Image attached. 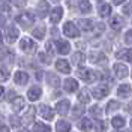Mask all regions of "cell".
I'll use <instances>...</instances> for the list:
<instances>
[{
	"instance_id": "7402d4cb",
	"label": "cell",
	"mask_w": 132,
	"mask_h": 132,
	"mask_svg": "<svg viewBox=\"0 0 132 132\" xmlns=\"http://www.w3.org/2000/svg\"><path fill=\"white\" fill-rule=\"evenodd\" d=\"M116 57L119 60H128L132 62V50H122L119 53H116Z\"/></svg>"
},
{
	"instance_id": "9f6ffc18",
	"label": "cell",
	"mask_w": 132,
	"mask_h": 132,
	"mask_svg": "<svg viewBox=\"0 0 132 132\" xmlns=\"http://www.w3.org/2000/svg\"><path fill=\"white\" fill-rule=\"evenodd\" d=\"M131 125H132V122H131Z\"/></svg>"
},
{
	"instance_id": "8992f818",
	"label": "cell",
	"mask_w": 132,
	"mask_h": 132,
	"mask_svg": "<svg viewBox=\"0 0 132 132\" xmlns=\"http://www.w3.org/2000/svg\"><path fill=\"white\" fill-rule=\"evenodd\" d=\"M69 108H71V104H69V101H66V99H63V101H60V102L56 104V111H57L60 116L68 114V113H69Z\"/></svg>"
},
{
	"instance_id": "ac0fdd59",
	"label": "cell",
	"mask_w": 132,
	"mask_h": 132,
	"mask_svg": "<svg viewBox=\"0 0 132 132\" xmlns=\"http://www.w3.org/2000/svg\"><path fill=\"white\" fill-rule=\"evenodd\" d=\"M131 86L129 84H122V86H119V89H117V96L119 98H129V95H131Z\"/></svg>"
},
{
	"instance_id": "1f68e13d",
	"label": "cell",
	"mask_w": 132,
	"mask_h": 132,
	"mask_svg": "<svg viewBox=\"0 0 132 132\" xmlns=\"http://www.w3.org/2000/svg\"><path fill=\"white\" fill-rule=\"evenodd\" d=\"M78 6L81 9V12H90V9H92V5L89 0H80Z\"/></svg>"
},
{
	"instance_id": "4fadbf2b",
	"label": "cell",
	"mask_w": 132,
	"mask_h": 132,
	"mask_svg": "<svg viewBox=\"0 0 132 132\" xmlns=\"http://www.w3.org/2000/svg\"><path fill=\"white\" fill-rule=\"evenodd\" d=\"M108 87H105V86H98V87H95L93 89V92H92V95L95 96L96 99H102V98H105L108 95Z\"/></svg>"
},
{
	"instance_id": "836d02e7",
	"label": "cell",
	"mask_w": 132,
	"mask_h": 132,
	"mask_svg": "<svg viewBox=\"0 0 132 132\" xmlns=\"http://www.w3.org/2000/svg\"><path fill=\"white\" fill-rule=\"evenodd\" d=\"M93 128H95V132H104L107 129V125H105V122H102V120H98V122L93 123Z\"/></svg>"
},
{
	"instance_id": "ffe728a7",
	"label": "cell",
	"mask_w": 132,
	"mask_h": 132,
	"mask_svg": "<svg viewBox=\"0 0 132 132\" xmlns=\"http://www.w3.org/2000/svg\"><path fill=\"white\" fill-rule=\"evenodd\" d=\"M90 60L92 63H96V65H102V63H107V57L102 54V53H92L90 54Z\"/></svg>"
},
{
	"instance_id": "bcb514c9",
	"label": "cell",
	"mask_w": 132,
	"mask_h": 132,
	"mask_svg": "<svg viewBox=\"0 0 132 132\" xmlns=\"http://www.w3.org/2000/svg\"><path fill=\"white\" fill-rule=\"evenodd\" d=\"M14 96H15V93H14V92L11 90V92L8 93V99H9V101H12V99H14Z\"/></svg>"
},
{
	"instance_id": "7a4b0ae2",
	"label": "cell",
	"mask_w": 132,
	"mask_h": 132,
	"mask_svg": "<svg viewBox=\"0 0 132 132\" xmlns=\"http://www.w3.org/2000/svg\"><path fill=\"white\" fill-rule=\"evenodd\" d=\"M16 23H18V24H21V27L27 29L29 26H32L33 23H35V16H33L30 12H23L21 15L16 16Z\"/></svg>"
},
{
	"instance_id": "7dc6e473",
	"label": "cell",
	"mask_w": 132,
	"mask_h": 132,
	"mask_svg": "<svg viewBox=\"0 0 132 132\" xmlns=\"http://www.w3.org/2000/svg\"><path fill=\"white\" fill-rule=\"evenodd\" d=\"M0 132H9V128H8V126H3V125H2V126H0Z\"/></svg>"
},
{
	"instance_id": "8d00e7d4",
	"label": "cell",
	"mask_w": 132,
	"mask_h": 132,
	"mask_svg": "<svg viewBox=\"0 0 132 132\" xmlns=\"http://www.w3.org/2000/svg\"><path fill=\"white\" fill-rule=\"evenodd\" d=\"M90 114L93 116V117H101V116H102L101 107H99V105H93V107L90 108Z\"/></svg>"
},
{
	"instance_id": "f907efd6",
	"label": "cell",
	"mask_w": 132,
	"mask_h": 132,
	"mask_svg": "<svg viewBox=\"0 0 132 132\" xmlns=\"http://www.w3.org/2000/svg\"><path fill=\"white\" fill-rule=\"evenodd\" d=\"M3 24H5V16L0 15V26H3Z\"/></svg>"
},
{
	"instance_id": "f1b7e54d",
	"label": "cell",
	"mask_w": 132,
	"mask_h": 132,
	"mask_svg": "<svg viewBox=\"0 0 132 132\" xmlns=\"http://www.w3.org/2000/svg\"><path fill=\"white\" fill-rule=\"evenodd\" d=\"M47 80H48L50 86H53V87H59V84H60V80H59L57 75L50 74V72H48V75H47Z\"/></svg>"
},
{
	"instance_id": "11a10c76",
	"label": "cell",
	"mask_w": 132,
	"mask_h": 132,
	"mask_svg": "<svg viewBox=\"0 0 132 132\" xmlns=\"http://www.w3.org/2000/svg\"><path fill=\"white\" fill-rule=\"evenodd\" d=\"M116 132H119V131H116Z\"/></svg>"
},
{
	"instance_id": "30bf717a",
	"label": "cell",
	"mask_w": 132,
	"mask_h": 132,
	"mask_svg": "<svg viewBox=\"0 0 132 132\" xmlns=\"http://www.w3.org/2000/svg\"><path fill=\"white\" fill-rule=\"evenodd\" d=\"M62 16H63V9L60 8V6H56V8L51 11L50 20H51V23H53V24H57L59 21L62 20Z\"/></svg>"
},
{
	"instance_id": "e575fe53",
	"label": "cell",
	"mask_w": 132,
	"mask_h": 132,
	"mask_svg": "<svg viewBox=\"0 0 132 132\" xmlns=\"http://www.w3.org/2000/svg\"><path fill=\"white\" fill-rule=\"evenodd\" d=\"M119 107H120V104H119L117 101H110L108 105H107V113H113V111H116Z\"/></svg>"
},
{
	"instance_id": "ee69618b",
	"label": "cell",
	"mask_w": 132,
	"mask_h": 132,
	"mask_svg": "<svg viewBox=\"0 0 132 132\" xmlns=\"http://www.w3.org/2000/svg\"><path fill=\"white\" fill-rule=\"evenodd\" d=\"M9 120H11V125L12 126H18L20 125V119H16V117H11Z\"/></svg>"
},
{
	"instance_id": "7c38bea8",
	"label": "cell",
	"mask_w": 132,
	"mask_h": 132,
	"mask_svg": "<svg viewBox=\"0 0 132 132\" xmlns=\"http://www.w3.org/2000/svg\"><path fill=\"white\" fill-rule=\"evenodd\" d=\"M41 93H42V90L39 86H33L27 92V98L30 99V101H38V99L41 98Z\"/></svg>"
},
{
	"instance_id": "9c48e42d",
	"label": "cell",
	"mask_w": 132,
	"mask_h": 132,
	"mask_svg": "<svg viewBox=\"0 0 132 132\" xmlns=\"http://www.w3.org/2000/svg\"><path fill=\"white\" fill-rule=\"evenodd\" d=\"M14 59H15V54L11 51V50H0V60L2 62H5V63H12L14 62Z\"/></svg>"
},
{
	"instance_id": "f546056e",
	"label": "cell",
	"mask_w": 132,
	"mask_h": 132,
	"mask_svg": "<svg viewBox=\"0 0 132 132\" xmlns=\"http://www.w3.org/2000/svg\"><path fill=\"white\" fill-rule=\"evenodd\" d=\"M38 11L41 12L42 15H45V14H47V12L50 11L48 2H45V0H41V2H39V5H38Z\"/></svg>"
},
{
	"instance_id": "f5cc1de1",
	"label": "cell",
	"mask_w": 132,
	"mask_h": 132,
	"mask_svg": "<svg viewBox=\"0 0 132 132\" xmlns=\"http://www.w3.org/2000/svg\"><path fill=\"white\" fill-rule=\"evenodd\" d=\"M18 132H29L27 129H21V131H18Z\"/></svg>"
},
{
	"instance_id": "6da1fadb",
	"label": "cell",
	"mask_w": 132,
	"mask_h": 132,
	"mask_svg": "<svg viewBox=\"0 0 132 132\" xmlns=\"http://www.w3.org/2000/svg\"><path fill=\"white\" fill-rule=\"evenodd\" d=\"M20 48L23 50L24 53H27V54H33V53L36 51V48H38V45H36V42H33V39H30V38H23L21 42H20Z\"/></svg>"
},
{
	"instance_id": "c3c4849f",
	"label": "cell",
	"mask_w": 132,
	"mask_h": 132,
	"mask_svg": "<svg viewBox=\"0 0 132 132\" xmlns=\"http://www.w3.org/2000/svg\"><path fill=\"white\" fill-rule=\"evenodd\" d=\"M111 2H113L114 5H122L123 2H126V0H111Z\"/></svg>"
},
{
	"instance_id": "277c9868",
	"label": "cell",
	"mask_w": 132,
	"mask_h": 132,
	"mask_svg": "<svg viewBox=\"0 0 132 132\" xmlns=\"http://www.w3.org/2000/svg\"><path fill=\"white\" fill-rule=\"evenodd\" d=\"M63 33H65L68 38H77V36L80 35L78 29H77V26H75L74 23H71V21L65 23V26H63Z\"/></svg>"
},
{
	"instance_id": "f6af8a7d",
	"label": "cell",
	"mask_w": 132,
	"mask_h": 132,
	"mask_svg": "<svg viewBox=\"0 0 132 132\" xmlns=\"http://www.w3.org/2000/svg\"><path fill=\"white\" fill-rule=\"evenodd\" d=\"M3 98H5V89H3V87L0 86V102L3 101Z\"/></svg>"
},
{
	"instance_id": "52a82bcc",
	"label": "cell",
	"mask_w": 132,
	"mask_h": 132,
	"mask_svg": "<svg viewBox=\"0 0 132 132\" xmlns=\"http://www.w3.org/2000/svg\"><path fill=\"white\" fill-rule=\"evenodd\" d=\"M56 68H57L59 72H62V74H69V72H71L69 62L65 60V59H59L57 62H56Z\"/></svg>"
},
{
	"instance_id": "4316f807",
	"label": "cell",
	"mask_w": 132,
	"mask_h": 132,
	"mask_svg": "<svg viewBox=\"0 0 132 132\" xmlns=\"http://www.w3.org/2000/svg\"><path fill=\"white\" fill-rule=\"evenodd\" d=\"M111 125L114 126L116 129H120V128L125 126V119L122 116H116V117H113V120H111Z\"/></svg>"
},
{
	"instance_id": "b9f144b4",
	"label": "cell",
	"mask_w": 132,
	"mask_h": 132,
	"mask_svg": "<svg viewBox=\"0 0 132 132\" xmlns=\"http://www.w3.org/2000/svg\"><path fill=\"white\" fill-rule=\"evenodd\" d=\"M123 12H125V14H128V15L132 14V2H129L128 5H125V6H123Z\"/></svg>"
},
{
	"instance_id": "74e56055",
	"label": "cell",
	"mask_w": 132,
	"mask_h": 132,
	"mask_svg": "<svg viewBox=\"0 0 132 132\" xmlns=\"http://www.w3.org/2000/svg\"><path fill=\"white\" fill-rule=\"evenodd\" d=\"M45 51H47V54H48L50 57L51 56H54V53H56V50H54V44L53 42H47V45H45Z\"/></svg>"
},
{
	"instance_id": "d590c367",
	"label": "cell",
	"mask_w": 132,
	"mask_h": 132,
	"mask_svg": "<svg viewBox=\"0 0 132 132\" xmlns=\"http://www.w3.org/2000/svg\"><path fill=\"white\" fill-rule=\"evenodd\" d=\"M23 119H24V122H33L35 120V108H29V111L26 113Z\"/></svg>"
},
{
	"instance_id": "9a60e30c",
	"label": "cell",
	"mask_w": 132,
	"mask_h": 132,
	"mask_svg": "<svg viewBox=\"0 0 132 132\" xmlns=\"http://www.w3.org/2000/svg\"><path fill=\"white\" fill-rule=\"evenodd\" d=\"M14 80H15V82L18 86H24V84H27V81H29V75L26 74L24 71H18V72H15V75H14Z\"/></svg>"
},
{
	"instance_id": "d6a6232c",
	"label": "cell",
	"mask_w": 132,
	"mask_h": 132,
	"mask_svg": "<svg viewBox=\"0 0 132 132\" xmlns=\"http://www.w3.org/2000/svg\"><path fill=\"white\" fill-rule=\"evenodd\" d=\"M33 132H51V128L45 126V125H42V123H35Z\"/></svg>"
},
{
	"instance_id": "ab89813d",
	"label": "cell",
	"mask_w": 132,
	"mask_h": 132,
	"mask_svg": "<svg viewBox=\"0 0 132 132\" xmlns=\"http://www.w3.org/2000/svg\"><path fill=\"white\" fill-rule=\"evenodd\" d=\"M39 59H41L42 63H45V65H50V57H48V54H45V53H41V54H39Z\"/></svg>"
},
{
	"instance_id": "8fae6325",
	"label": "cell",
	"mask_w": 132,
	"mask_h": 132,
	"mask_svg": "<svg viewBox=\"0 0 132 132\" xmlns=\"http://www.w3.org/2000/svg\"><path fill=\"white\" fill-rule=\"evenodd\" d=\"M123 24H125V20H123V16H120V15H116L110 20V26H111L113 30H120L123 27Z\"/></svg>"
},
{
	"instance_id": "3957f363",
	"label": "cell",
	"mask_w": 132,
	"mask_h": 132,
	"mask_svg": "<svg viewBox=\"0 0 132 132\" xmlns=\"http://www.w3.org/2000/svg\"><path fill=\"white\" fill-rule=\"evenodd\" d=\"M78 77L81 78L82 81L86 82H92L95 78H96V72H93L89 68H80L78 69Z\"/></svg>"
},
{
	"instance_id": "83f0119b",
	"label": "cell",
	"mask_w": 132,
	"mask_h": 132,
	"mask_svg": "<svg viewBox=\"0 0 132 132\" xmlns=\"http://www.w3.org/2000/svg\"><path fill=\"white\" fill-rule=\"evenodd\" d=\"M33 36L38 39H44L45 38V26H39L33 30Z\"/></svg>"
},
{
	"instance_id": "7bdbcfd3",
	"label": "cell",
	"mask_w": 132,
	"mask_h": 132,
	"mask_svg": "<svg viewBox=\"0 0 132 132\" xmlns=\"http://www.w3.org/2000/svg\"><path fill=\"white\" fill-rule=\"evenodd\" d=\"M82 113H84V108H82L81 105H77V107H75L74 114H75V116H80V114H82Z\"/></svg>"
},
{
	"instance_id": "2e32d148",
	"label": "cell",
	"mask_w": 132,
	"mask_h": 132,
	"mask_svg": "<svg viewBox=\"0 0 132 132\" xmlns=\"http://www.w3.org/2000/svg\"><path fill=\"white\" fill-rule=\"evenodd\" d=\"M39 113H41V117L45 119V120H53V117H54V111L48 105H42L39 108Z\"/></svg>"
},
{
	"instance_id": "44dd1931",
	"label": "cell",
	"mask_w": 132,
	"mask_h": 132,
	"mask_svg": "<svg viewBox=\"0 0 132 132\" xmlns=\"http://www.w3.org/2000/svg\"><path fill=\"white\" fill-rule=\"evenodd\" d=\"M92 126H93V122H92L90 119H81V120L78 122V128L84 132H90Z\"/></svg>"
},
{
	"instance_id": "d6986e66",
	"label": "cell",
	"mask_w": 132,
	"mask_h": 132,
	"mask_svg": "<svg viewBox=\"0 0 132 132\" xmlns=\"http://www.w3.org/2000/svg\"><path fill=\"white\" fill-rule=\"evenodd\" d=\"M11 104H12V108L15 110L16 113H18V111H21V108L26 107L24 98H21V96H15V98L11 101Z\"/></svg>"
},
{
	"instance_id": "681fc988",
	"label": "cell",
	"mask_w": 132,
	"mask_h": 132,
	"mask_svg": "<svg viewBox=\"0 0 132 132\" xmlns=\"http://www.w3.org/2000/svg\"><path fill=\"white\" fill-rule=\"evenodd\" d=\"M14 2H15L16 5H24V3L27 2V0H14Z\"/></svg>"
},
{
	"instance_id": "cb8c5ba5",
	"label": "cell",
	"mask_w": 132,
	"mask_h": 132,
	"mask_svg": "<svg viewBox=\"0 0 132 132\" xmlns=\"http://www.w3.org/2000/svg\"><path fill=\"white\" fill-rule=\"evenodd\" d=\"M84 62H86V56L82 54L81 51L75 53L74 56H72V63H74L75 66H80V65H82Z\"/></svg>"
},
{
	"instance_id": "60d3db41",
	"label": "cell",
	"mask_w": 132,
	"mask_h": 132,
	"mask_svg": "<svg viewBox=\"0 0 132 132\" xmlns=\"http://www.w3.org/2000/svg\"><path fill=\"white\" fill-rule=\"evenodd\" d=\"M125 42L129 44V45H132V30L126 32V35H125Z\"/></svg>"
},
{
	"instance_id": "816d5d0a",
	"label": "cell",
	"mask_w": 132,
	"mask_h": 132,
	"mask_svg": "<svg viewBox=\"0 0 132 132\" xmlns=\"http://www.w3.org/2000/svg\"><path fill=\"white\" fill-rule=\"evenodd\" d=\"M51 33H53V36H56V35H59V32L56 30V29H53V32H51Z\"/></svg>"
},
{
	"instance_id": "5b68a950",
	"label": "cell",
	"mask_w": 132,
	"mask_h": 132,
	"mask_svg": "<svg viewBox=\"0 0 132 132\" xmlns=\"http://www.w3.org/2000/svg\"><path fill=\"white\" fill-rule=\"evenodd\" d=\"M114 74L117 78H126L128 75H129V69L123 65V63H116L114 65Z\"/></svg>"
},
{
	"instance_id": "484cf974",
	"label": "cell",
	"mask_w": 132,
	"mask_h": 132,
	"mask_svg": "<svg viewBox=\"0 0 132 132\" xmlns=\"http://www.w3.org/2000/svg\"><path fill=\"white\" fill-rule=\"evenodd\" d=\"M98 11H99V15L101 16H108L111 14V6H110L108 3H101Z\"/></svg>"
},
{
	"instance_id": "5bb4252c",
	"label": "cell",
	"mask_w": 132,
	"mask_h": 132,
	"mask_svg": "<svg viewBox=\"0 0 132 132\" xmlns=\"http://www.w3.org/2000/svg\"><path fill=\"white\" fill-rule=\"evenodd\" d=\"M63 84H65V86H63V89H65L66 92H69V93L78 90V82L75 81L74 78H66Z\"/></svg>"
},
{
	"instance_id": "db71d44e",
	"label": "cell",
	"mask_w": 132,
	"mask_h": 132,
	"mask_svg": "<svg viewBox=\"0 0 132 132\" xmlns=\"http://www.w3.org/2000/svg\"><path fill=\"white\" fill-rule=\"evenodd\" d=\"M0 44H2V33H0Z\"/></svg>"
},
{
	"instance_id": "4dcf8cb0",
	"label": "cell",
	"mask_w": 132,
	"mask_h": 132,
	"mask_svg": "<svg viewBox=\"0 0 132 132\" xmlns=\"http://www.w3.org/2000/svg\"><path fill=\"white\" fill-rule=\"evenodd\" d=\"M78 101L81 102V104H87V102H90V93L87 90H81V93L78 95Z\"/></svg>"
},
{
	"instance_id": "ba28073f",
	"label": "cell",
	"mask_w": 132,
	"mask_h": 132,
	"mask_svg": "<svg viewBox=\"0 0 132 132\" xmlns=\"http://www.w3.org/2000/svg\"><path fill=\"white\" fill-rule=\"evenodd\" d=\"M18 29L16 27H14V26H9L8 29H6V41L9 42V44H14V42L16 41V38H18Z\"/></svg>"
},
{
	"instance_id": "f35d334b",
	"label": "cell",
	"mask_w": 132,
	"mask_h": 132,
	"mask_svg": "<svg viewBox=\"0 0 132 132\" xmlns=\"http://www.w3.org/2000/svg\"><path fill=\"white\" fill-rule=\"evenodd\" d=\"M9 78V72L6 68H0V80L2 81H5V80H8Z\"/></svg>"
},
{
	"instance_id": "e0dca14e",
	"label": "cell",
	"mask_w": 132,
	"mask_h": 132,
	"mask_svg": "<svg viewBox=\"0 0 132 132\" xmlns=\"http://www.w3.org/2000/svg\"><path fill=\"white\" fill-rule=\"evenodd\" d=\"M56 50H57V53H60V54H68L69 50H71V45H69V42L60 39V41L56 42Z\"/></svg>"
},
{
	"instance_id": "603a6c76",
	"label": "cell",
	"mask_w": 132,
	"mask_h": 132,
	"mask_svg": "<svg viewBox=\"0 0 132 132\" xmlns=\"http://www.w3.org/2000/svg\"><path fill=\"white\" fill-rule=\"evenodd\" d=\"M78 26H80V29L84 30V32H90L93 30V21L92 20H78Z\"/></svg>"
},
{
	"instance_id": "d4e9b609",
	"label": "cell",
	"mask_w": 132,
	"mask_h": 132,
	"mask_svg": "<svg viewBox=\"0 0 132 132\" xmlns=\"http://www.w3.org/2000/svg\"><path fill=\"white\" fill-rule=\"evenodd\" d=\"M56 131L57 132H69L71 131V125L65 122V120H60L56 123Z\"/></svg>"
}]
</instances>
